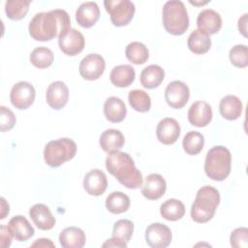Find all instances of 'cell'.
<instances>
[{
    "label": "cell",
    "mask_w": 248,
    "mask_h": 248,
    "mask_svg": "<svg viewBox=\"0 0 248 248\" xmlns=\"http://www.w3.org/2000/svg\"><path fill=\"white\" fill-rule=\"evenodd\" d=\"M71 28V18L65 10L55 9L36 14L29 22L30 36L40 42H46L58 37Z\"/></svg>",
    "instance_id": "6da1fadb"
},
{
    "label": "cell",
    "mask_w": 248,
    "mask_h": 248,
    "mask_svg": "<svg viewBox=\"0 0 248 248\" xmlns=\"http://www.w3.org/2000/svg\"><path fill=\"white\" fill-rule=\"evenodd\" d=\"M106 168L123 186L128 189H138L142 185L141 172L136 168L132 157L120 150L108 153Z\"/></svg>",
    "instance_id": "7a4b0ae2"
},
{
    "label": "cell",
    "mask_w": 248,
    "mask_h": 248,
    "mask_svg": "<svg viewBox=\"0 0 248 248\" xmlns=\"http://www.w3.org/2000/svg\"><path fill=\"white\" fill-rule=\"evenodd\" d=\"M219 203V191L212 186H202L198 190L196 199L191 206V218L197 223H206L210 221Z\"/></svg>",
    "instance_id": "3957f363"
},
{
    "label": "cell",
    "mask_w": 248,
    "mask_h": 248,
    "mask_svg": "<svg viewBox=\"0 0 248 248\" xmlns=\"http://www.w3.org/2000/svg\"><path fill=\"white\" fill-rule=\"evenodd\" d=\"M232 169V155L230 150L222 145L213 146L206 153L204 172L212 180H225Z\"/></svg>",
    "instance_id": "277c9868"
},
{
    "label": "cell",
    "mask_w": 248,
    "mask_h": 248,
    "mask_svg": "<svg viewBox=\"0 0 248 248\" xmlns=\"http://www.w3.org/2000/svg\"><path fill=\"white\" fill-rule=\"evenodd\" d=\"M163 25L171 35L179 36L189 27V16L185 5L179 0L167 1L163 6Z\"/></svg>",
    "instance_id": "5b68a950"
},
{
    "label": "cell",
    "mask_w": 248,
    "mask_h": 248,
    "mask_svg": "<svg viewBox=\"0 0 248 248\" xmlns=\"http://www.w3.org/2000/svg\"><path fill=\"white\" fill-rule=\"evenodd\" d=\"M77 153L76 142L69 138L48 141L44 149V159L50 168H57L72 160Z\"/></svg>",
    "instance_id": "8992f818"
},
{
    "label": "cell",
    "mask_w": 248,
    "mask_h": 248,
    "mask_svg": "<svg viewBox=\"0 0 248 248\" xmlns=\"http://www.w3.org/2000/svg\"><path fill=\"white\" fill-rule=\"evenodd\" d=\"M104 6L109 15L110 21L117 27L129 24L136 11L135 4L129 0H105Z\"/></svg>",
    "instance_id": "52a82bcc"
},
{
    "label": "cell",
    "mask_w": 248,
    "mask_h": 248,
    "mask_svg": "<svg viewBox=\"0 0 248 248\" xmlns=\"http://www.w3.org/2000/svg\"><path fill=\"white\" fill-rule=\"evenodd\" d=\"M36 91L28 81H18L11 89L10 101L17 109L28 108L35 101Z\"/></svg>",
    "instance_id": "ba28073f"
},
{
    "label": "cell",
    "mask_w": 248,
    "mask_h": 248,
    "mask_svg": "<svg viewBox=\"0 0 248 248\" xmlns=\"http://www.w3.org/2000/svg\"><path fill=\"white\" fill-rule=\"evenodd\" d=\"M58 45L64 54L75 56L83 50L85 40L78 30L69 28L58 36Z\"/></svg>",
    "instance_id": "9c48e42d"
},
{
    "label": "cell",
    "mask_w": 248,
    "mask_h": 248,
    "mask_svg": "<svg viewBox=\"0 0 248 248\" xmlns=\"http://www.w3.org/2000/svg\"><path fill=\"white\" fill-rule=\"evenodd\" d=\"M190 98L189 87L181 80L170 82L165 90V100L172 108H182L186 106Z\"/></svg>",
    "instance_id": "30bf717a"
},
{
    "label": "cell",
    "mask_w": 248,
    "mask_h": 248,
    "mask_svg": "<svg viewBox=\"0 0 248 248\" xmlns=\"http://www.w3.org/2000/svg\"><path fill=\"white\" fill-rule=\"evenodd\" d=\"M106 62L103 56L98 53H90L81 59L78 71L84 79L96 80L104 74Z\"/></svg>",
    "instance_id": "8fae6325"
},
{
    "label": "cell",
    "mask_w": 248,
    "mask_h": 248,
    "mask_svg": "<svg viewBox=\"0 0 248 248\" xmlns=\"http://www.w3.org/2000/svg\"><path fill=\"white\" fill-rule=\"evenodd\" d=\"M172 234L169 227L162 223H152L145 230V241L151 248H165L171 242Z\"/></svg>",
    "instance_id": "7c38bea8"
},
{
    "label": "cell",
    "mask_w": 248,
    "mask_h": 248,
    "mask_svg": "<svg viewBox=\"0 0 248 248\" xmlns=\"http://www.w3.org/2000/svg\"><path fill=\"white\" fill-rule=\"evenodd\" d=\"M46 99L47 105L53 109L63 108L69 100V89L65 82L56 80L51 82L46 93Z\"/></svg>",
    "instance_id": "4fadbf2b"
},
{
    "label": "cell",
    "mask_w": 248,
    "mask_h": 248,
    "mask_svg": "<svg viewBox=\"0 0 248 248\" xmlns=\"http://www.w3.org/2000/svg\"><path fill=\"white\" fill-rule=\"evenodd\" d=\"M180 126L178 122L171 117H166L159 121L156 128V136L163 144H173L180 136Z\"/></svg>",
    "instance_id": "5bb4252c"
},
{
    "label": "cell",
    "mask_w": 248,
    "mask_h": 248,
    "mask_svg": "<svg viewBox=\"0 0 248 248\" xmlns=\"http://www.w3.org/2000/svg\"><path fill=\"white\" fill-rule=\"evenodd\" d=\"M212 108L204 101H197L191 105L188 110V120L196 127H205L212 119Z\"/></svg>",
    "instance_id": "9a60e30c"
},
{
    "label": "cell",
    "mask_w": 248,
    "mask_h": 248,
    "mask_svg": "<svg viewBox=\"0 0 248 248\" xmlns=\"http://www.w3.org/2000/svg\"><path fill=\"white\" fill-rule=\"evenodd\" d=\"M141 186L142 196L150 201L160 199L167 190L166 180L159 173H150L147 175Z\"/></svg>",
    "instance_id": "2e32d148"
},
{
    "label": "cell",
    "mask_w": 248,
    "mask_h": 248,
    "mask_svg": "<svg viewBox=\"0 0 248 248\" xmlns=\"http://www.w3.org/2000/svg\"><path fill=\"white\" fill-rule=\"evenodd\" d=\"M108 187V179L105 172L99 169L88 171L83 178V188L91 196H101Z\"/></svg>",
    "instance_id": "e0dca14e"
},
{
    "label": "cell",
    "mask_w": 248,
    "mask_h": 248,
    "mask_svg": "<svg viewBox=\"0 0 248 248\" xmlns=\"http://www.w3.org/2000/svg\"><path fill=\"white\" fill-rule=\"evenodd\" d=\"M198 29L207 35L216 34L222 27L221 16L212 9H204L199 13L197 17Z\"/></svg>",
    "instance_id": "ac0fdd59"
},
{
    "label": "cell",
    "mask_w": 248,
    "mask_h": 248,
    "mask_svg": "<svg viewBox=\"0 0 248 248\" xmlns=\"http://www.w3.org/2000/svg\"><path fill=\"white\" fill-rule=\"evenodd\" d=\"M99 17L100 9L96 2H83L76 11V20L83 28L92 27Z\"/></svg>",
    "instance_id": "d6986e66"
},
{
    "label": "cell",
    "mask_w": 248,
    "mask_h": 248,
    "mask_svg": "<svg viewBox=\"0 0 248 248\" xmlns=\"http://www.w3.org/2000/svg\"><path fill=\"white\" fill-rule=\"evenodd\" d=\"M29 216L36 227L42 231L51 230L55 225V218L46 204H34L29 209Z\"/></svg>",
    "instance_id": "ffe728a7"
},
{
    "label": "cell",
    "mask_w": 248,
    "mask_h": 248,
    "mask_svg": "<svg viewBox=\"0 0 248 248\" xmlns=\"http://www.w3.org/2000/svg\"><path fill=\"white\" fill-rule=\"evenodd\" d=\"M8 229L12 236L19 241H26L34 235V229L28 222V220L22 215L14 216L8 223Z\"/></svg>",
    "instance_id": "44dd1931"
},
{
    "label": "cell",
    "mask_w": 248,
    "mask_h": 248,
    "mask_svg": "<svg viewBox=\"0 0 248 248\" xmlns=\"http://www.w3.org/2000/svg\"><path fill=\"white\" fill-rule=\"evenodd\" d=\"M59 242L63 248H81L85 245L84 232L78 227H67L59 234Z\"/></svg>",
    "instance_id": "7402d4cb"
},
{
    "label": "cell",
    "mask_w": 248,
    "mask_h": 248,
    "mask_svg": "<svg viewBox=\"0 0 248 248\" xmlns=\"http://www.w3.org/2000/svg\"><path fill=\"white\" fill-rule=\"evenodd\" d=\"M104 114L109 122L119 123L124 120L127 114L126 105L120 98L111 96L104 104Z\"/></svg>",
    "instance_id": "603a6c76"
},
{
    "label": "cell",
    "mask_w": 248,
    "mask_h": 248,
    "mask_svg": "<svg viewBox=\"0 0 248 248\" xmlns=\"http://www.w3.org/2000/svg\"><path fill=\"white\" fill-rule=\"evenodd\" d=\"M99 143L105 152L110 153L120 150L125 143V139L119 130L108 129L101 134Z\"/></svg>",
    "instance_id": "cb8c5ba5"
},
{
    "label": "cell",
    "mask_w": 248,
    "mask_h": 248,
    "mask_svg": "<svg viewBox=\"0 0 248 248\" xmlns=\"http://www.w3.org/2000/svg\"><path fill=\"white\" fill-rule=\"evenodd\" d=\"M242 103L240 99L234 95H227L223 97L219 104V111L227 120H235L242 113Z\"/></svg>",
    "instance_id": "d4e9b609"
},
{
    "label": "cell",
    "mask_w": 248,
    "mask_h": 248,
    "mask_svg": "<svg viewBox=\"0 0 248 248\" xmlns=\"http://www.w3.org/2000/svg\"><path fill=\"white\" fill-rule=\"evenodd\" d=\"M136 78L135 69L128 64L115 66L109 75L111 83L116 87H127L131 85Z\"/></svg>",
    "instance_id": "484cf974"
},
{
    "label": "cell",
    "mask_w": 248,
    "mask_h": 248,
    "mask_svg": "<svg viewBox=\"0 0 248 248\" xmlns=\"http://www.w3.org/2000/svg\"><path fill=\"white\" fill-rule=\"evenodd\" d=\"M165 78V71L159 65H149L140 73V83L144 88L153 89L158 87Z\"/></svg>",
    "instance_id": "4316f807"
},
{
    "label": "cell",
    "mask_w": 248,
    "mask_h": 248,
    "mask_svg": "<svg viewBox=\"0 0 248 248\" xmlns=\"http://www.w3.org/2000/svg\"><path fill=\"white\" fill-rule=\"evenodd\" d=\"M187 46L195 54L206 53L211 46L210 36L199 29H196L189 35Z\"/></svg>",
    "instance_id": "83f0119b"
},
{
    "label": "cell",
    "mask_w": 248,
    "mask_h": 248,
    "mask_svg": "<svg viewBox=\"0 0 248 248\" xmlns=\"http://www.w3.org/2000/svg\"><path fill=\"white\" fill-rule=\"evenodd\" d=\"M160 214L168 221H177L184 216L185 206L179 200L169 199L161 204Z\"/></svg>",
    "instance_id": "f1b7e54d"
},
{
    "label": "cell",
    "mask_w": 248,
    "mask_h": 248,
    "mask_svg": "<svg viewBox=\"0 0 248 248\" xmlns=\"http://www.w3.org/2000/svg\"><path fill=\"white\" fill-rule=\"evenodd\" d=\"M130 206V198L120 192H111L106 199L107 209L113 214H121L126 212Z\"/></svg>",
    "instance_id": "f546056e"
},
{
    "label": "cell",
    "mask_w": 248,
    "mask_h": 248,
    "mask_svg": "<svg viewBox=\"0 0 248 248\" xmlns=\"http://www.w3.org/2000/svg\"><path fill=\"white\" fill-rule=\"evenodd\" d=\"M125 55L130 62L136 65H141L148 60L149 51L142 43L132 42L126 46Z\"/></svg>",
    "instance_id": "4dcf8cb0"
},
{
    "label": "cell",
    "mask_w": 248,
    "mask_h": 248,
    "mask_svg": "<svg viewBox=\"0 0 248 248\" xmlns=\"http://www.w3.org/2000/svg\"><path fill=\"white\" fill-rule=\"evenodd\" d=\"M204 145V137L202 134L197 131L188 132L182 140V146L184 151L189 155L199 154Z\"/></svg>",
    "instance_id": "1f68e13d"
},
{
    "label": "cell",
    "mask_w": 248,
    "mask_h": 248,
    "mask_svg": "<svg viewBox=\"0 0 248 248\" xmlns=\"http://www.w3.org/2000/svg\"><path fill=\"white\" fill-rule=\"evenodd\" d=\"M128 101L132 108L139 112H146L151 108L150 96L141 89L131 90L128 94Z\"/></svg>",
    "instance_id": "d6a6232c"
},
{
    "label": "cell",
    "mask_w": 248,
    "mask_h": 248,
    "mask_svg": "<svg viewBox=\"0 0 248 248\" xmlns=\"http://www.w3.org/2000/svg\"><path fill=\"white\" fill-rule=\"evenodd\" d=\"M54 59L53 52L46 46H38L34 48L30 54V62L33 66L39 69L49 67Z\"/></svg>",
    "instance_id": "836d02e7"
},
{
    "label": "cell",
    "mask_w": 248,
    "mask_h": 248,
    "mask_svg": "<svg viewBox=\"0 0 248 248\" xmlns=\"http://www.w3.org/2000/svg\"><path fill=\"white\" fill-rule=\"evenodd\" d=\"M29 0H10L5 3V13L7 16L12 20L22 19L28 10L30 5Z\"/></svg>",
    "instance_id": "e575fe53"
},
{
    "label": "cell",
    "mask_w": 248,
    "mask_h": 248,
    "mask_svg": "<svg viewBox=\"0 0 248 248\" xmlns=\"http://www.w3.org/2000/svg\"><path fill=\"white\" fill-rule=\"evenodd\" d=\"M134 232V224L128 219H120L116 221L112 229V236L128 243Z\"/></svg>",
    "instance_id": "d590c367"
},
{
    "label": "cell",
    "mask_w": 248,
    "mask_h": 248,
    "mask_svg": "<svg viewBox=\"0 0 248 248\" xmlns=\"http://www.w3.org/2000/svg\"><path fill=\"white\" fill-rule=\"evenodd\" d=\"M231 63L237 68L248 66V47L246 45H235L229 52Z\"/></svg>",
    "instance_id": "8d00e7d4"
},
{
    "label": "cell",
    "mask_w": 248,
    "mask_h": 248,
    "mask_svg": "<svg viewBox=\"0 0 248 248\" xmlns=\"http://www.w3.org/2000/svg\"><path fill=\"white\" fill-rule=\"evenodd\" d=\"M231 245L234 248H247L248 247V229L240 227L233 230L230 236Z\"/></svg>",
    "instance_id": "74e56055"
},
{
    "label": "cell",
    "mask_w": 248,
    "mask_h": 248,
    "mask_svg": "<svg viewBox=\"0 0 248 248\" xmlns=\"http://www.w3.org/2000/svg\"><path fill=\"white\" fill-rule=\"evenodd\" d=\"M0 111H1V116H0L1 132H6L13 129L16 122V118L14 112L10 108L4 106L0 107Z\"/></svg>",
    "instance_id": "f35d334b"
},
{
    "label": "cell",
    "mask_w": 248,
    "mask_h": 248,
    "mask_svg": "<svg viewBox=\"0 0 248 248\" xmlns=\"http://www.w3.org/2000/svg\"><path fill=\"white\" fill-rule=\"evenodd\" d=\"M12 234L7 226H0V246L2 248H7L12 243Z\"/></svg>",
    "instance_id": "ab89813d"
},
{
    "label": "cell",
    "mask_w": 248,
    "mask_h": 248,
    "mask_svg": "<svg viewBox=\"0 0 248 248\" xmlns=\"http://www.w3.org/2000/svg\"><path fill=\"white\" fill-rule=\"evenodd\" d=\"M103 247H120V248H126L127 247V243L123 242L115 237H111L109 239H108L105 243H103L102 245Z\"/></svg>",
    "instance_id": "60d3db41"
},
{
    "label": "cell",
    "mask_w": 248,
    "mask_h": 248,
    "mask_svg": "<svg viewBox=\"0 0 248 248\" xmlns=\"http://www.w3.org/2000/svg\"><path fill=\"white\" fill-rule=\"evenodd\" d=\"M31 247H55V245L48 238H40L33 242Z\"/></svg>",
    "instance_id": "b9f144b4"
},
{
    "label": "cell",
    "mask_w": 248,
    "mask_h": 248,
    "mask_svg": "<svg viewBox=\"0 0 248 248\" xmlns=\"http://www.w3.org/2000/svg\"><path fill=\"white\" fill-rule=\"evenodd\" d=\"M247 14H244L241 17H239L238 19V30L239 32L246 37V31H247Z\"/></svg>",
    "instance_id": "7bdbcfd3"
},
{
    "label": "cell",
    "mask_w": 248,
    "mask_h": 248,
    "mask_svg": "<svg viewBox=\"0 0 248 248\" xmlns=\"http://www.w3.org/2000/svg\"><path fill=\"white\" fill-rule=\"evenodd\" d=\"M1 208H2V210H1V217H0V219H4L5 217H6V215H8L9 214V204L7 203V202H6V200L4 199V198H1Z\"/></svg>",
    "instance_id": "ee69618b"
},
{
    "label": "cell",
    "mask_w": 248,
    "mask_h": 248,
    "mask_svg": "<svg viewBox=\"0 0 248 248\" xmlns=\"http://www.w3.org/2000/svg\"><path fill=\"white\" fill-rule=\"evenodd\" d=\"M190 3H191V4H194V5H203V4L208 3V1H204V2H202V3H201V2H195V1L193 2V1H190Z\"/></svg>",
    "instance_id": "f6af8a7d"
}]
</instances>
